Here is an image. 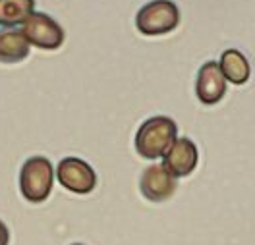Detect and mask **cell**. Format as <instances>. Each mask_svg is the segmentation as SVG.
Masks as SVG:
<instances>
[{
	"mask_svg": "<svg viewBox=\"0 0 255 245\" xmlns=\"http://www.w3.org/2000/svg\"><path fill=\"white\" fill-rule=\"evenodd\" d=\"M178 139V126L168 116H153L145 120L135 133V151L147 161L162 159Z\"/></svg>",
	"mask_w": 255,
	"mask_h": 245,
	"instance_id": "6da1fadb",
	"label": "cell"
},
{
	"mask_svg": "<svg viewBox=\"0 0 255 245\" xmlns=\"http://www.w3.org/2000/svg\"><path fill=\"white\" fill-rule=\"evenodd\" d=\"M54 166L47 157H31L19 170V191L29 203H43L52 193Z\"/></svg>",
	"mask_w": 255,
	"mask_h": 245,
	"instance_id": "7a4b0ae2",
	"label": "cell"
},
{
	"mask_svg": "<svg viewBox=\"0 0 255 245\" xmlns=\"http://www.w3.org/2000/svg\"><path fill=\"white\" fill-rule=\"evenodd\" d=\"M180 25V8L172 0H151L135 16V27L141 35L159 37Z\"/></svg>",
	"mask_w": 255,
	"mask_h": 245,
	"instance_id": "3957f363",
	"label": "cell"
},
{
	"mask_svg": "<svg viewBox=\"0 0 255 245\" xmlns=\"http://www.w3.org/2000/svg\"><path fill=\"white\" fill-rule=\"evenodd\" d=\"M19 31L23 33V37L27 39L29 45L43 50L60 49L64 37H66L62 25L54 17L43 14V12H33L31 16L21 23Z\"/></svg>",
	"mask_w": 255,
	"mask_h": 245,
	"instance_id": "277c9868",
	"label": "cell"
},
{
	"mask_svg": "<svg viewBox=\"0 0 255 245\" xmlns=\"http://www.w3.org/2000/svg\"><path fill=\"white\" fill-rule=\"evenodd\" d=\"M56 180L64 189L76 193V195H87L97 187V174L91 164L81 161L78 157H66L56 166Z\"/></svg>",
	"mask_w": 255,
	"mask_h": 245,
	"instance_id": "5b68a950",
	"label": "cell"
},
{
	"mask_svg": "<svg viewBox=\"0 0 255 245\" xmlns=\"http://www.w3.org/2000/svg\"><path fill=\"white\" fill-rule=\"evenodd\" d=\"M197 163H199V153L190 137H178L162 157V166L176 180L190 176L197 168Z\"/></svg>",
	"mask_w": 255,
	"mask_h": 245,
	"instance_id": "8992f818",
	"label": "cell"
},
{
	"mask_svg": "<svg viewBox=\"0 0 255 245\" xmlns=\"http://www.w3.org/2000/svg\"><path fill=\"white\" fill-rule=\"evenodd\" d=\"M178 181L176 178L162 166V164H151L147 166L139 180V189L145 199L153 203H162L168 201L174 195Z\"/></svg>",
	"mask_w": 255,
	"mask_h": 245,
	"instance_id": "52a82bcc",
	"label": "cell"
},
{
	"mask_svg": "<svg viewBox=\"0 0 255 245\" xmlns=\"http://www.w3.org/2000/svg\"><path fill=\"white\" fill-rule=\"evenodd\" d=\"M195 95L203 104H217L226 95V80L219 68V62H205L197 72Z\"/></svg>",
	"mask_w": 255,
	"mask_h": 245,
	"instance_id": "ba28073f",
	"label": "cell"
},
{
	"mask_svg": "<svg viewBox=\"0 0 255 245\" xmlns=\"http://www.w3.org/2000/svg\"><path fill=\"white\" fill-rule=\"evenodd\" d=\"M29 43L19 29H0V62L16 64L29 56Z\"/></svg>",
	"mask_w": 255,
	"mask_h": 245,
	"instance_id": "9c48e42d",
	"label": "cell"
},
{
	"mask_svg": "<svg viewBox=\"0 0 255 245\" xmlns=\"http://www.w3.org/2000/svg\"><path fill=\"white\" fill-rule=\"evenodd\" d=\"M219 68L223 72L224 80L234 85H244L248 83L252 76V66L248 62V58L236 49H228L221 54Z\"/></svg>",
	"mask_w": 255,
	"mask_h": 245,
	"instance_id": "30bf717a",
	"label": "cell"
},
{
	"mask_svg": "<svg viewBox=\"0 0 255 245\" xmlns=\"http://www.w3.org/2000/svg\"><path fill=\"white\" fill-rule=\"evenodd\" d=\"M35 12V0H0V27L14 29Z\"/></svg>",
	"mask_w": 255,
	"mask_h": 245,
	"instance_id": "8fae6325",
	"label": "cell"
},
{
	"mask_svg": "<svg viewBox=\"0 0 255 245\" xmlns=\"http://www.w3.org/2000/svg\"><path fill=\"white\" fill-rule=\"evenodd\" d=\"M8 244H10V230L0 220V245H8Z\"/></svg>",
	"mask_w": 255,
	"mask_h": 245,
	"instance_id": "7c38bea8",
	"label": "cell"
},
{
	"mask_svg": "<svg viewBox=\"0 0 255 245\" xmlns=\"http://www.w3.org/2000/svg\"><path fill=\"white\" fill-rule=\"evenodd\" d=\"M72 245H83V244H72Z\"/></svg>",
	"mask_w": 255,
	"mask_h": 245,
	"instance_id": "4fadbf2b",
	"label": "cell"
}]
</instances>
